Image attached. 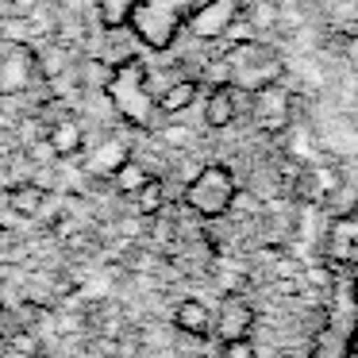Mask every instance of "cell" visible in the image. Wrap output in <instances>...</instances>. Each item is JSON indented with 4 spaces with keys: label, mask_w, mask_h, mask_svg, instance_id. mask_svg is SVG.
I'll use <instances>...</instances> for the list:
<instances>
[{
    "label": "cell",
    "mask_w": 358,
    "mask_h": 358,
    "mask_svg": "<svg viewBox=\"0 0 358 358\" xmlns=\"http://www.w3.org/2000/svg\"><path fill=\"white\" fill-rule=\"evenodd\" d=\"M201 0H139L131 12V35L143 43L147 50H170L178 43V35L185 31L189 16Z\"/></svg>",
    "instance_id": "cell-1"
},
{
    "label": "cell",
    "mask_w": 358,
    "mask_h": 358,
    "mask_svg": "<svg viewBox=\"0 0 358 358\" xmlns=\"http://www.w3.org/2000/svg\"><path fill=\"white\" fill-rule=\"evenodd\" d=\"M104 96H108L112 112H116L120 120H127V124H135V127H147L158 112V101L147 85V66H143L139 58H124V62L112 70V81L104 85Z\"/></svg>",
    "instance_id": "cell-2"
},
{
    "label": "cell",
    "mask_w": 358,
    "mask_h": 358,
    "mask_svg": "<svg viewBox=\"0 0 358 358\" xmlns=\"http://www.w3.org/2000/svg\"><path fill=\"white\" fill-rule=\"evenodd\" d=\"M224 66H227V85L239 89V93H255L262 85H273V81L285 78V62L273 47L258 39H239L227 47L224 55Z\"/></svg>",
    "instance_id": "cell-3"
},
{
    "label": "cell",
    "mask_w": 358,
    "mask_h": 358,
    "mask_svg": "<svg viewBox=\"0 0 358 358\" xmlns=\"http://www.w3.org/2000/svg\"><path fill=\"white\" fill-rule=\"evenodd\" d=\"M235 193H239V185H235L227 166H204L185 185V208L196 212L201 220H220L231 212Z\"/></svg>",
    "instance_id": "cell-4"
},
{
    "label": "cell",
    "mask_w": 358,
    "mask_h": 358,
    "mask_svg": "<svg viewBox=\"0 0 358 358\" xmlns=\"http://www.w3.org/2000/svg\"><path fill=\"white\" fill-rule=\"evenodd\" d=\"M355 335H358V301L355 293H343V301L327 312V324L320 327L312 358H350Z\"/></svg>",
    "instance_id": "cell-5"
},
{
    "label": "cell",
    "mask_w": 358,
    "mask_h": 358,
    "mask_svg": "<svg viewBox=\"0 0 358 358\" xmlns=\"http://www.w3.org/2000/svg\"><path fill=\"white\" fill-rule=\"evenodd\" d=\"M243 20V0H201L189 16L185 31L201 43H216Z\"/></svg>",
    "instance_id": "cell-6"
},
{
    "label": "cell",
    "mask_w": 358,
    "mask_h": 358,
    "mask_svg": "<svg viewBox=\"0 0 358 358\" xmlns=\"http://www.w3.org/2000/svg\"><path fill=\"white\" fill-rule=\"evenodd\" d=\"M250 116H255V124L262 127L266 135L285 131V127L293 124V93H289L281 81L255 89V93H250Z\"/></svg>",
    "instance_id": "cell-7"
},
{
    "label": "cell",
    "mask_w": 358,
    "mask_h": 358,
    "mask_svg": "<svg viewBox=\"0 0 358 358\" xmlns=\"http://www.w3.org/2000/svg\"><path fill=\"white\" fill-rule=\"evenodd\" d=\"M250 327H255V308H250L243 296H227V301L220 304V312L212 316V331L220 335V343L247 339Z\"/></svg>",
    "instance_id": "cell-8"
},
{
    "label": "cell",
    "mask_w": 358,
    "mask_h": 358,
    "mask_svg": "<svg viewBox=\"0 0 358 358\" xmlns=\"http://www.w3.org/2000/svg\"><path fill=\"white\" fill-rule=\"evenodd\" d=\"M327 255L335 262H350L358 255V212H339L327 224Z\"/></svg>",
    "instance_id": "cell-9"
},
{
    "label": "cell",
    "mask_w": 358,
    "mask_h": 358,
    "mask_svg": "<svg viewBox=\"0 0 358 358\" xmlns=\"http://www.w3.org/2000/svg\"><path fill=\"white\" fill-rule=\"evenodd\" d=\"M235 116H239V101H235L231 85H216L208 96H204V127L224 131V127L235 124Z\"/></svg>",
    "instance_id": "cell-10"
},
{
    "label": "cell",
    "mask_w": 358,
    "mask_h": 358,
    "mask_svg": "<svg viewBox=\"0 0 358 358\" xmlns=\"http://www.w3.org/2000/svg\"><path fill=\"white\" fill-rule=\"evenodd\" d=\"M173 327H178L181 335L201 339V335L212 331V308L204 301H196V296H189V301H181L178 308H173Z\"/></svg>",
    "instance_id": "cell-11"
},
{
    "label": "cell",
    "mask_w": 358,
    "mask_h": 358,
    "mask_svg": "<svg viewBox=\"0 0 358 358\" xmlns=\"http://www.w3.org/2000/svg\"><path fill=\"white\" fill-rule=\"evenodd\" d=\"M47 139H50V147H55L58 158H78L81 150H85V131H81V124L73 116H62L58 124H50Z\"/></svg>",
    "instance_id": "cell-12"
},
{
    "label": "cell",
    "mask_w": 358,
    "mask_h": 358,
    "mask_svg": "<svg viewBox=\"0 0 358 358\" xmlns=\"http://www.w3.org/2000/svg\"><path fill=\"white\" fill-rule=\"evenodd\" d=\"M196 93H201V81H193V78H178V81H170V85L158 93V112L162 116H173V112H185L189 104L196 101Z\"/></svg>",
    "instance_id": "cell-13"
},
{
    "label": "cell",
    "mask_w": 358,
    "mask_h": 358,
    "mask_svg": "<svg viewBox=\"0 0 358 358\" xmlns=\"http://www.w3.org/2000/svg\"><path fill=\"white\" fill-rule=\"evenodd\" d=\"M47 204V189L39 181H20V185L8 189V208L12 216H35V212Z\"/></svg>",
    "instance_id": "cell-14"
},
{
    "label": "cell",
    "mask_w": 358,
    "mask_h": 358,
    "mask_svg": "<svg viewBox=\"0 0 358 358\" xmlns=\"http://www.w3.org/2000/svg\"><path fill=\"white\" fill-rule=\"evenodd\" d=\"M127 162V147L120 139H104L101 147H96V155L89 158V170L93 173H116L120 166Z\"/></svg>",
    "instance_id": "cell-15"
},
{
    "label": "cell",
    "mask_w": 358,
    "mask_h": 358,
    "mask_svg": "<svg viewBox=\"0 0 358 358\" xmlns=\"http://www.w3.org/2000/svg\"><path fill=\"white\" fill-rule=\"evenodd\" d=\"M139 0H96V16L108 31H120V27L131 24V12Z\"/></svg>",
    "instance_id": "cell-16"
},
{
    "label": "cell",
    "mask_w": 358,
    "mask_h": 358,
    "mask_svg": "<svg viewBox=\"0 0 358 358\" xmlns=\"http://www.w3.org/2000/svg\"><path fill=\"white\" fill-rule=\"evenodd\" d=\"M147 178H150V173H147V166H143V162H135V158H127V162L120 166L116 173H112V185H116L120 193L135 196L143 185H147Z\"/></svg>",
    "instance_id": "cell-17"
},
{
    "label": "cell",
    "mask_w": 358,
    "mask_h": 358,
    "mask_svg": "<svg viewBox=\"0 0 358 358\" xmlns=\"http://www.w3.org/2000/svg\"><path fill=\"white\" fill-rule=\"evenodd\" d=\"M135 201H139V212H143V216H158V212H162V204H166L162 181H158V178H147V185L135 193Z\"/></svg>",
    "instance_id": "cell-18"
},
{
    "label": "cell",
    "mask_w": 358,
    "mask_h": 358,
    "mask_svg": "<svg viewBox=\"0 0 358 358\" xmlns=\"http://www.w3.org/2000/svg\"><path fill=\"white\" fill-rule=\"evenodd\" d=\"M220 358H258V355H255V343H250V335H247V339L220 343Z\"/></svg>",
    "instance_id": "cell-19"
}]
</instances>
